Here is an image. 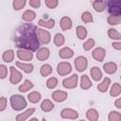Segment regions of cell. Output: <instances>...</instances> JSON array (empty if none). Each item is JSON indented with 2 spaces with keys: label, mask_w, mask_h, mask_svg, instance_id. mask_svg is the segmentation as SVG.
<instances>
[{
  "label": "cell",
  "mask_w": 121,
  "mask_h": 121,
  "mask_svg": "<svg viewBox=\"0 0 121 121\" xmlns=\"http://www.w3.org/2000/svg\"><path fill=\"white\" fill-rule=\"evenodd\" d=\"M44 3L47 6V8H49V9H55V8H57V6L59 4L58 0H44Z\"/></svg>",
  "instance_id": "cell-42"
},
{
  "label": "cell",
  "mask_w": 121,
  "mask_h": 121,
  "mask_svg": "<svg viewBox=\"0 0 121 121\" xmlns=\"http://www.w3.org/2000/svg\"><path fill=\"white\" fill-rule=\"evenodd\" d=\"M41 109L42 111H43L44 112H50L51 110L54 109V104L49 100V99H44L42 104H41Z\"/></svg>",
  "instance_id": "cell-23"
},
{
  "label": "cell",
  "mask_w": 121,
  "mask_h": 121,
  "mask_svg": "<svg viewBox=\"0 0 121 121\" xmlns=\"http://www.w3.org/2000/svg\"><path fill=\"white\" fill-rule=\"evenodd\" d=\"M59 56L61 59H70L74 56V51L69 47H63L59 51Z\"/></svg>",
  "instance_id": "cell-14"
},
{
  "label": "cell",
  "mask_w": 121,
  "mask_h": 121,
  "mask_svg": "<svg viewBox=\"0 0 121 121\" xmlns=\"http://www.w3.org/2000/svg\"><path fill=\"white\" fill-rule=\"evenodd\" d=\"M110 121H119L121 120V114L118 112H111L109 114Z\"/></svg>",
  "instance_id": "cell-40"
},
{
  "label": "cell",
  "mask_w": 121,
  "mask_h": 121,
  "mask_svg": "<svg viewBox=\"0 0 121 121\" xmlns=\"http://www.w3.org/2000/svg\"><path fill=\"white\" fill-rule=\"evenodd\" d=\"M108 35L111 39H113V40H117L119 41L121 39V34L114 28H110L108 30Z\"/></svg>",
  "instance_id": "cell-34"
},
{
  "label": "cell",
  "mask_w": 121,
  "mask_h": 121,
  "mask_svg": "<svg viewBox=\"0 0 121 121\" xmlns=\"http://www.w3.org/2000/svg\"><path fill=\"white\" fill-rule=\"evenodd\" d=\"M37 37H38V40L40 43L45 44V43H48L51 40V36H50V33L45 30V29H43V28H38L37 29Z\"/></svg>",
  "instance_id": "cell-5"
},
{
  "label": "cell",
  "mask_w": 121,
  "mask_h": 121,
  "mask_svg": "<svg viewBox=\"0 0 121 121\" xmlns=\"http://www.w3.org/2000/svg\"><path fill=\"white\" fill-rule=\"evenodd\" d=\"M93 7H94V9L95 11L101 12L106 9V3L103 0H95L93 4Z\"/></svg>",
  "instance_id": "cell-24"
},
{
  "label": "cell",
  "mask_w": 121,
  "mask_h": 121,
  "mask_svg": "<svg viewBox=\"0 0 121 121\" xmlns=\"http://www.w3.org/2000/svg\"><path fill=\"white\" fill-rule=\"evenodd\" d=\"M60 26L62 30H67L72 27V21L68 16H63L60 21Z\"/></svg>",
  "instance_id": "cell-15"
},
{
  "label": "cell",
  "mask_w": 121,
  "mask_h": 121,
  "mask_svg": "<svg viewBox=\"0 0 121 121\" xmlns=\"http://www.w3.org/2000/svg\"><path fill=\"white\" fill-rule=\"evenodd\" d=\"M110 83H111V79H110L109 78H105L102 80V82L97 85L98 91L101 92V93H105V92L108 90V88H109V86H110Z\"/></svg>",
  "instance_id": "cell-21"
},
{
  "label": "cell",
  "mask_w": 121,
  "mask_h": 121,
  "mask_svg": "<svg viewBox=\"0 0 121 121\" xmlns=\"http://www.w3.org/2000/svg\"><path fill=\"white\" fill-rule=\"evenodd\" d=\"M29 5L32 8L37 9L41 6V0H29Z\"/></svg>",
  "instance_id": "cell-44"
},
{
  "label": "cell",
  "mask_w": 121,
  "mask_h": 121,
  "mask_svg": "<svg viewBox=\"0 0 121 121\" xmlns=\"http://www.w3.org/2000/svg\"><path fill=\"white\" fill-rule=\"evenodd\" d=\"M77 36L79 40H84L86 37H87V30L85 27L81 26H78L77 27Z\"/></svg>",
  "instance_id": "cell-31"
},
{
  "label": "cell",
  "mask_w": 121,
  "mask_h": 121,
  "mask_svg": "<svg viewBox=\"0 0 121 121\" xmlns=\"http://www.w3.org/2000/svg\"><path fill=\"white\" fill-rule=\"evenodd\" d=\"M13 42L18 48L35 51L40 46L37 37V27L32 24H24L20 26L13 37Z\"/></svg>",
  "instance_id": "cell-1"
},
{
  "label": "cell",
  "mask_w": 121,
  "mask_h": 121,
  "mask_svg": "<svg viewBox=\"0 0 121 121\" xmlns=\"http://www.w3.org/2000/svg\"><path fill=\"white\" fill-rule=\"evenodd\" d=\"M105 55H106V51L104 48L102 47H97L95 48L93 53H92V56L93 58L97 60V61H103L104 60V58H105Z\"/></svg>",
  "instance_id": "cell-11"
},
{
  "label": "cell",
  "mask_w": 121,
  "mask_h": 121,
  "mask_svg": "<svg viewBox=\"0 0 121 121\" xmlns=\"http://www.w3.org/2000/svg\"><path fill=\"white\" fill-rule=\"evenodd\" d=\"M13 58H14V51L11 50V49L6 50L3 53V56H2L3 60L6 61V62H11L13 60Z\"/></svg>",
  "instance_id": "cell-25"
},
{
  "label": "cell",
  "mask_w": 121,
  "mask_h": 121,
  "mask_svg": "<svg viewBox=\"0 0 121 121\" xmlns=\"http://www.w3.org/2000/svg\"><path fill=\"white\" fill-rule=\"evenodd\" d=\"M7 107V98L5 96L0 97V112H3Z\"/></svg>",
  "instance_id": "cell-43"
},
{
  "label": "cell",
  "mask_w": 121,
  "mask_h": 121,
  "mask_svg": "<svg viewBox=\"0 0 121 121\" xmlns=\"http://www.w3.org/2000/svg\"><path fill=\"white\" fill-rule=\"evenodd\" d=\"M16 66L19 67L20 69H22L24 72L29 74L33 71V64L31 63H24V62H20V61H17L16 62Z\"/></svg>",
  "instance_id": "cell-20"
},
{
  "label": "cell",
  "mask_w": 121,
  "mask_h": 121,
  "mask_svg": "<svg viewBox=\"0 0 121 121\" xmlns=\"http://www.w3.org/2000/svg\"><path fill=\"white\" fill-rule=\"evenodd\" d=\"M67 93L64 91H60V90H57L54 91L52 93V98L56 101V102H62L67 98Z\"/></svg>",
  "instance_id": "cell-12"
},
{
  "label": "cell",
  "mask_w": 121,
  "mask_h": 121,
  "mask_svg": "<svg viewBox=\"0 0 121 121\" xmlns=\"http://www.w3.org/2000/svg\"><path fill=\"white\" fill-rule=\"evenodd\" d=\"M26 3V0H13V9L15 10H20L22 9Z\"/></svg>",
  "instance_id": "cell-36"
},
{
  "label": "cell",
  "mask_w": 121,
  "mask_h": 121,
  "mask_svg": "<svg viewBox=\"0 0 121 121\" xmlns=\"http://www.w3.org/2000/svg\"><path fill=\"white\" fill-rule=\"evenodd\" d=\"M78 85V75L73 74L71 77L66 78L62 81V86L66 89H73L76 88Z\"/></svg>",
  "instance_id": "cell-4"
},
{
  "label": "cell",
  "mask_w": 121,
  "mask_h": 121,
  "mask_svg": "<svg viewBox=\"0 0 121 121\" xmlns=\"http://www.w3.org/2000/svg\"><path fill=\"white\" fill-rule=\"evenodd\" d=\"M121 93V87H120V84L119 83H114L112 88H111V91H110V95L113 97L115 96H118Z\"/></svg>",
  "instance_id": "cell-29"
},
{
  "label": "cell",
  "mask_w": 121,
  "mask_h": 121,
  "mask_svg": "<svg viewBox=\"0 0 121 121\" xmlns=\"http://www.w3.org/2000/svg\"><path fill=\"white\" fill-rule=\"evenodd\" d=\"M8 75V68L4 64H0V78L4 79L7 78Z\"/></svg>",
  "instance_id": "cell-41"
},
{
  "label": "cell",
  "mask_w": 121,
  "mask_h": 121,
  "mask_svg": "<svg viewBox=\"0 0 121 121\" xmlns=\"http://www.w3.org/2000/svg\"><path fill=\"white\" fill-rule=\"evenodd\" d=\"M87 65H88V61H87V59L85 57L79 56V57L76 58V60H75V66H76V69L78 72H83L87 68Z\"/></svg>",
  "instance_id": "cell-8"
},
{
  "label": "cell",
  "mask_w": 121,
  "mask_h": 121,
  "mask_svg": "<svg viewBox=\"0 0 121 121\" xmlns=\"http://www.w3.org/2000/svg\"><path fill=\"white\" fill-rule=\"evenodd\" d=\"M60 116L62 118H68V119H77L78 117V113L77 111L73 110V109H63L60 112Z\"/></svg>",
  "instance_id": "cell-10"
},
{
  "label": "cell",
  "mask_w": 121,
  "mask_h": 121,
  "mask_svg": "<svg viewBox=\"0 0 121 121\" xmlns=\"http://www.w3.org/2000/svg\"><path fill=\"white\" fill-rule=\"evenodd\" d=\"M103 68H104V71L107 73V74H113L116 72L117 70V65L115 62H112V61H109V62H106L104 65H103Z\"/></svg>",
  "instance_id": "cell-16"
},
{
  "label": "cell",
  "mask_w": 121,
  "mask_h": 121,
  "mask_svg": "<svg viewBox=\"0 0 121 121\" xmlns=\"http://www.w3.org/2000/svg\"><path fill=\"white\" fill-rule=\"evenodd\" d=\"M9 70H10V77H9L10 83H12V84L19 83L22 80V78H23L22 74L17 69H15L14 66H10L9 67Z\"/></svg>",
  "instance_id": "cell-7"
},
{
  "label": "cell",
  "mask_w": 121,
  "mask_h": 121,
  "mask_svg": "<svg viewBox=\"0 0 121 121\" xmlns=\"http://www.w3.org/2000/svg\"><path fill=\"white\" fill-rule=\"evenodd\" d=\"M10 105L14 111H22L26 107V101L24 96L20 95H13L10 96Z\"/></svg>",
  "instance_id": "cell-2"
},
{
  "label": "cell",
  "mask_w": 121,
  "mask_h": 121,
  "mask_svg": "<svg viewBox=\"0 0 121 121\" xmlns=\"http://www.w3.org/2000/svg\"><path fill=\"white\" fill-rule=\"evenodd\" d=\"M86 116L91 121H96L98 119V112L95 109H90L86 112Z\"/></svg>",
  "instance_id": "cell-28"
},
{
  "label": "cell",
  "mask_w": 121,
  "mask_h": 121,
  "mask_svg": "<svg viewBox=\"0 0 121 121\" xmlns=\"http://www.w3.org/2000/svg\"><path fill=\"white\" fill-rule=\"evenodd\" d=\"M57 85H58V79L55 77H52V78H48L47 81H46V86L49 89H54Z\"/></svg>",
  "instance_id": "cell-37"
},
{
  "label": "cell",
  "mask_w": 121,
  "mask_h": 121,
  "mask_svg": "<svg viewBox=\"0 0 121 121\" xmlns=\"http://www.w3.org/2000/svg\"><path fill=\"white\" fill-rule=\"evenodd\" d=\"M64 42H65V40H64V37H63L62 34L57 33V34L55 35V37H54V43H55L57 46H61V45H63Z\"/></svg>",
  "instance_id": "cell-35"
},
{
  "label": "cell",
  "mask_w": 121,
  "mask_h": 121,
  "mask_svg": "<svg viewBox=\"0 0 121 121\" xmlns=\"http://www.w3.org/2000/svg\"><path fill=\"white\" fill-rule=\"evenodd\" d=\"M41 94L38 92H31L30 94H28L27 98L31 103H37L38 101H40L41 99Z\"/></svg>",
  "instance_id": "cell-30"
},
{
  "label": "cell",
  "mask_w": 121,
  "mask_h": 121,
  "mask_svg": "<svg viewBox=\"0 0 121 121\" xmlns=\"http://www.w3.org/2000/svg\"><path fill=\"white\" fill-rule=\"evenodd\" d=\"M81 20L84 23H91L93 22V16L89 11H85L81 14Z\"/></svg>",
  "instance_id": "cell-38"
},
{
  "label": "cell",
  "mask_w": 121,
  "mask_h": 121,
  "mask_svg": "<svg viewBox=\"0 0 121 121\" xmlns=\"http://www.w3.org/2000/svg\"><path fill=\"white\" fill-rule=\"evenodd\" d=\"M35 112V109L34 108H30V109H27L26 112H24L23 113H20L16 116V119L18 121H24V120H26L31 114H33V112Z\"/></svg>",
  "instance_id": "cell-19"
},
{
  "label": "cell",
  "mask_w": 121,
  "mask_h": 121,
  "mask_svg": "<svg viewBox=\"0 0 121 121\" xmlns=\"http://www.w3.org/2000/svg\"><path fill=\"white\" fill-rule=\"evenodd\" d=\"M92 85H93V83L90 80V78H88V76H86V75L81 76V78H80V87H81V89L88 90L90 87H92Z\"/></svg>",
  "instance_id": "cell-17"
},
{
  "label": "cell",
  "mask_w": 121,
  "mask_h": 121,
  "mask_svg": "<svg viewBox=\"0 0 121 121\" xmlns=\"http://www.w3.org/2000/svg\"><path fill=\"white\" fill-rule=\"evenodd\" d=\"M95 46V40L94 39H88L84 43H83V49L88 51L91 48H93Z\"/></svg>",
  "instance_id": "cell-39"
},
{
  "label": "cell",
  "mask_w": 121,
  "mask_h": 121,
  "mask_svg": "<svg viewBox=\"0 0 121 121\" xmlns=\"http://www.w3.org/2000/svg\"><path fill=\"white\" fill-rule=\"evenodd\" d=\"M115 106H116L118 109L121 108V99H120V98H118V99L115 100Z\"/></svg>",
  "instance_id": "cell-46"
},
{
  "label": "cell",
  "mask_w": 121,
  "mask_h": 121,
  "mask_svg": "<svg viewBox=\"0 0 121 121\" xmlns=\"http://www.w3.org/2000/svg\"><path fill=\"white\" fill-rule=\"evenodd\" d=\"M109 12L112 15H120V0H108Z\"/></svg>",
  "instance_id": "cell-3"
},
{
  "label": "cell",
  "mask_w": 121,
  "mask_h": 121,
  "mask_svg": "<svg viewBox=\"0 0 121 121\" xmlns=\"http://www.w3.org/2000/svg\"><path fill=\"white\" fill-rule=\"evenodd\" d=\"M71 71H72V66L67 61L60 62L57 66V72L60 76H66L69 73H71Z\"/></svg>",
  "instance_id": "cell-6"
},
{
  "label": "cell",
  "mask_w": 121,
  "mask_h": 121,
  "mask_svg": "<svg viewBox=\"0 0 121 121\" xmlns=\"http://www.w3.org/2000/svg\"><path fill=\"white\" fill-rule=\"evenodd\" d=\"M17 57H18L21 60L28 61V60H31L33 59V53H32L30 50L19 48V49L17 50Z\"/></svg>",
  "instance_id": "cell-9"
},
{
  "label": "cell",
  "mask_w": 121,
  "mask_h": 121,
  "mask_svg": "<svg viewBox=\"0 0 121 121\" xmlns=\"http://www.w3.org/2000/svg\"><path fill=\"white\" fill-rule=\"evenodd\" d=\"M36 17V13L33 11V10H30V9H27L24 12V14L22 15V19L26 22H31L35 19Z\"/></svg>",
  "instance_id": "cell-22"
},
{
  "label": "cell",
  "mask_w": 121,
  "mask_h": 121,
  "mask_svg": "<svg viewBox=\"0 0 121 121\" xmlns=\"http://www.w3.org/2000/svg\"><path fill=\"white\" fill-rule=\"evenodd\" d=\"M38 24L42 26H44L46 28H52L54 27L55 26V21L54 19H49V20H43V19H40Z\"/></svg>",
  "instance_id": "cell-27"
},
{
  "label": "cell",
  "mask_w": 121,
  "mask_h": 121,
  "mask_svg": "<svg viewBox=\"0 0 121 121\" xmlns=\"http://www.w3.org/2000/svg\"><path fill=\"white\" fill-rule=\"evenodd\" d=\"M121 22V15H110L108 17V23L110 25H119Z\"/></svg>",
  "instance_id": "cell-33"
},
{
  "label": "cell",
  "mask_w": 121,
  "mask_h": 121,
  "mask_svg": "<svg viewBox=\"0 0 121 121\" xmlns=\"http://www.w3.org/2000/svg\"><path fill=\"white\" fill-rule=\"evenodd\" d=\"M90 74H91V77L93 78V79L95 80V81H99L101 79V78H102V73H101L100 69L97 66H94L91 69Z\"/></svg>",
  "instance_id": "cell-18"
},
{
  "label": "cell",
  "mask_w": 121,
  "mask_h": 121,
  "mask_svg": "<svg viewBox=\"0 0 121 121\" xmlns=\"http://www.w3.org/2000/svg\"><path fill=\"white\" fill-rule=\"evenodd\" d=\"M31 88H33V83H32L30 80L26 79L25 82H24L22 85L19 86V91H20L21 93H26V92L29 91Z\"/></svg>",
  "instance_id": "cell-26"
},
{
  "label": "cell",
  "mask_w": 121,
  "mask_h": 121,
  "mask_svg": "<svg viewBox=\"0 0 121 121\" xmlns=\"http://www.w3.org/2000/svg\"><path fill=\"white\" fill-rule=\"evenodd\" d=\"M41 75L43 77H46V76H49L51 73H52V67L50 64H43L41 66Z\"/></svg>",
  "instance_id": "cell-32"
},
{
  "label": "cell",
  "mask_w": 121,
  "mask_h": 121,
  "mask_svg": "<svg viewBox=\"0 0 121 121\" xmlns=\"http://www.w3.org/2000/svg\"><path fill=\"white\" fill-rule=\"evenodd\" d=\"M49 55H50L49 49H48V48H46V47L39 48V49H38V51H37V54H36L37 59H38L39 60H41V61L47 60V59H48V57H49Z\"/></svg>",
  "instance_id": "cell-13"
},
{
  "label": "cell",
  "mask_w": 121,
  "mask_h": 121,
  "mask_svg": "<svg viewBox=\"0 0 121 121\" xmlns=\"http://www.w3.org/2000/svg\"><path fill=\"white\" fill-rule=\"evenodd\" d=\"M112 47L113 48H115L116 50H120L121 49V43H120V42H117V43H112Z\"/></svg>",
  "instance_id": "cell-45"
}]
</instances>
